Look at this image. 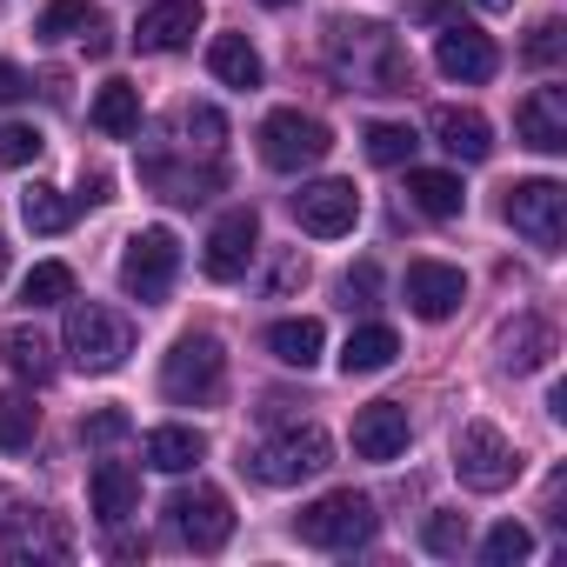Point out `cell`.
Returning a JSON list of instances; mask_svg holds the SVG:
<instances>
[{"label": "cell", "mask_w": 567, "mask_h": 567, "mask_svg": "<svg viewBox=\"0 0 567 567\" xmlns=\"http://www.w3.org/2000/svg\"><path fill=\"white\" fill-rule=\"evenodd\" d=\"M68 354L81 374H114L127 354H134V321L101 308V301H68V328H61Z\"/></svg>", "instance_id": "6da1fadb"}, {"label": "cell", "mask_w": 567, "mask_h": 567, "mask_svg": "<svg viewBox=\"0 0 567 567\" xmlns=\"http://www.w3.org/2000/svg\"><path fill=\"white\" fill-rule=\"evenodd\" d=\"M220 381H227V354L214 334H181L161 361V394L174 408H207L220 394Z\"/></svg>", "instance_id": "7a4b0ae2"}, {"label": "cell", "mask_w": 567, "mask_h": 567, "mask_svg": "<svg viewBox=\"0 0 567 567\" xmlns=\"http://www.w3.org/2000/svg\"><path fill=\"white\" fill-rule=\"evenodd\" d=\"M301 540L308 547H328V554H348V547H368L374 540V527H381V514H374V501L368 494H354V487H334V494H321L315 507H301Z\"/></svg>", "instance_id": "3957f363"}, {"label": "cell", "mask_w": 567, "mask_h": 567, "mask_svg": "<svg viewBox=\"0 0 567 567\" xmlns=\"http://www.w3.org/2000/svg\"><path fill=\"white\" fill-rule=\"evenodd\" d=\"M328 147H334L328 121H315V114H301V107H274V114L260 121V161H267L274 174L321 167V161H328Z\"/></svg>", "instance_id": "277c9868"}, {"label": "cell", "mask_w": 567, "mask_h": 567, "mask_svg": "<svg viewBox=\"0 0 567 567\" xmlns=\"http://www.w3.org/2000/svg\"><path fill=\"white\" fill-rule=\"evenodd\" d=\"M454 474H461V487H474V494H501V487H514L520 454H514V441H507L494 421H467V427L454 434Z\"/></svg>", "instance_id": "5b68a950"}, {"label": "cell", "mask_w": 567, "mask_h": 567, "mask_svg": "<svg viewBox=\"0 0 567 567\" xmlns=\"http://www.w3.org/2000/svg\"><path fill=\"white\" fill-rule=\"evenodd\" d=\"M328 467H334V441H328V427H315V421L274 434V441L254 454V474H260L267 487H295V481H315V474H328Z\"/></svg>", "instance_id": "8992f818"}, {"label": "cell", "mask_w": 567, "mask_h": 567, "mask_svg": "<svg viewBox=\"0 0 567 567\" xmlns=\"http://www.w3.org/2000/svg\"><path fill=\"white\" fill-rule=\"evenodd\" d=\"M0 554L14 567H61V560H74V534L54 507H14L0 520Z\"/></svg>", "instance_id": "52a82bcc"}, {"label": "cell", "mask_w": 567, "mask_h": 567, "mask_svg": "<svg viewBox=\"0 0 567 567\" xmlns=\"http://www.w3.org/2000/svg\"><path fill=\"white\" fill-rule=\"evenodd\" d=\"M507 227L527 240V247H540V254H554L560 247V234H567V187L560 181H514L507 187Z\"/></svg>", "instance_id": "ba28073f"}, {"label": "cell", "mask_w": 567, "mask_h": 567, "mask_svg": "<svg viewBox=\"0 0 567 567\" xmlns=\"http://www.w3.org/2000/svg\"><path fill=\"white\" fill-rule=\"evenodd\" d=\"M174 274H181V240H174V227H141V234L127 240V254H121V288H127L134 301H167Z\"/></svg>", "instance_id": "9c48e42d"}, {"label": "cell", "mask_w": 567, "mask_h": 567, "mask_svg": "<svg viewBox=\"0 0 567 567\" xmlns=\"http://www.w3.org/2000/svg\"><path fill=\"white\" fill-rule=\"evenodd\" d=\"M167 527H174L181 547L214 554V547H227V534H234V507H227L220 487H181V494L167 501Z\"/></svg>", "instance_id": "30bf717a"}, {"label": "cell", "mask_w": 567, "mask_h": 567, "mask_svg": "<svg viewBox=\"0 0 567 567\" xmlns=\"http://www.w3.org/2000/svg\"><path fill=\"white\" fill-rule=\"evenodd\" d=\"M295 220H301V234H315V240H341V234H354V220H361V194H354V181H308V187L295 194Z\"/></svg>", "instance_id": "8fae6325"}, {"label": "cell", "mask_w": 567, "mask_h": 567, "mask_svg": "<svg viewBox=\"0 0 567 567\" xmlns=\"http://www.w3.org/2000/svg\"><path fill=\"white\" fill-rule=\"evenodd\" d=\"M254 254H260V220H254V207H227V214L214 220V234H207L200 267H207L214 280H240Z\"/></svg>", "instance_id": "7c38bea8"}, {"label": "cell", "mask_w": 567, "mask_h": 567, "mask_svg": "<svg viewBox=\"0 0 567 567\" xmlns=\"http://www.w3.org/2000/svg\"><path fill=\"white\" fill-rule=\"evenodd\" d=\"M434 68H441L447 81H467V87H481V81H494L501 54H494V41H487L481 28L454 21V28H441V41H434Z\"/></svg>", "instance_id": "4fadbf2b"}, {"label": "cell", "mask_w": 567, "mask_h": 567, "mask_svg": "<svg viewBox=\"0 0 567 567\" xmlns=\"http://www.w3.org/2000/svg\"><path fill=\"white\" fill-rule=\"evenodd\" d=\"M461 301H467V274L461 267H447V260H414L408 267V308L421 321H447Z\"/></svg>", "instance_id": "5bb4252c"}, {"label": "cell", "mask_w": 567, "mask_h": 567, "mask_svg": "<svg viewBox=\"0 0 567 567\" xmlns=\"http://www.w3.org/2000/svg\"><path fill=\"white\" fill-rule=\"evenodd\" d=\"M408 441H414V421H408L401 401H374V408L354 414V454L361 461H401Z\"/></svg>", "instance_id": "9a60e30c"}, {"label": "cell", "mask_w": 567, "mask_h": 567, "mask_svg": "<svg viewBox=\"0 0 567 567\" xmlns=\"http://www.w3.org/2000/svg\"><path fill=\"white\" fill-rule=\"evenodd\" d=\"M514 134H520L534 154H560V147H567V87H534V94L514 107Z\"/></svg>", "instance_id": "2e32d148"}, {"label": "cell", "mask_w": 567, "mask_h": 567, "mask_svg": "<svg viewBox=\"0 0 567 567\" xmlns=\"http://www.w3.org/2000/svg\"><path fill=\"white\" fill-rule=\"evenodd\" d=\"M194 34H200V0H161V8L141 14L134 48H141V54H181Z\"/></svg>", "instance_id": "e0dca14e"}, {"label": "cell", "mask_w": 567, "mask_h": 567, "mask_svg": "<svg viewBox=\"0 0 567 567\" xmlns=\"http://www.w3.org/2000/svg\"><path fill=\"white\" fill-rule=\"evenodd\" d=\"M87 501H94V514H101L107 527H121L127 514H141V474H134L127 461H101V467L87 474Z\"/></svg>", "instance_id": "ac0fdd59"}, {"label": "cell", "mask_w": 567, "mask_h": 567, "mask_svg": "<svg viewBox=\"0 0 567 567\" xmlns=\"http://www.w3.org/2000/svg\"><path fill=\"white\" fill-rule=\"evenodd\" d=\"M427 127H434V141H441L454 161H487V154H494V127H487L474 107H434Z\"/></svg>", "instance_id": "d6986e66"}, {"label": "cell", "mask_w": 567, "mask_h": 567, "mask_svg": "<svg viewBox=\"0 0 567 567\" xmlns=\"http://www.w3.org/2000/svg\"><path fill=\"white\" fill-rule=\"evenodd\" d=\"M321 348H328V328L315 321V315H295V321H274L267 328V354L280 361V368H315L321 361Z\"/></svg>", "instance_id": "ffe728a7"}, {"label": "cell", "mask_w": 567, "mask_h": 567, "mask_svg": "<svg viewBox=\"0 0 567 567\" xmlns=\"http://www.w3.org/2000/svg\"><path fill=\"white\" fill-rule=\"evenodd\" d=\"M200 461H207V434H200V427L167 421V427L147 434V467H154V474H194Z\"/></svg>", "instance_id": "44dd1931"}, {"label": "cell", "mask_w": 567, "mask_h": 567, "mask_svg": "<svg viewBox=\"0 0 567 567\" xmlns=\"http://www.w3.org/2000/svg\"><path fill=\"white\" fill-rule=\"evenodd\" d=\"M408 200H414L427 220H454V214L467 207V187H461V174H447V167H408Z\"/></svg>", "instance_id": "7402d4cb"}, {"label": "cell", "mask_w": 567, "mask_h": 567, "mask_svg": "<svg viewBox=\"0 0 567 567\" xmlns=\"http://www.w3.org/2000/svg\"><path fill=\"white\" fill-rule=\"evenodd\" d=\"M394 354H401V334L381 328V321H368V328L348 334V348H341V374H381V368H394Z\"/></svg>", "instance_id": "603a6c76"}, {"label": "cell", "mask_w": 567, "mask_h": 567, "mask_svg": "<svg viewBox=\"0 0 567 567\" xmlns=\"http://www.w3.org/2000/svg\"><path fill=\"white\" fill-rule=\"evenodd\" d=\"M94 127H101L107 141L141 134V87H134V81H107V87L94 94Z\"/></svg>", "instance_id": "cb8c5ba5"}, {"label": "cell", "mask_w": 567, "mask_h": 567, "mask_svg": "<svg viewBox=\"0 0 567 567\" xmlns=\"http://www.w3.org/2000/svg\"><path fill=\"white\" fill-rule=\"evenodd\" d=\"M207 68H214L220 87H260V54L247 48V34H220L207 48Z\"/></svg>", "instance_id": "d4e9b609"}, {"label": "cell", "mask_w": 567, "mask_h": 567, "mask_svg": "<svg viewBox=\"0 0 567 567\" xmlns=\"http://www.w3.org/2000/svg\"><path fill=\"white\" fill-rule=\"evenodd\" d=\"M0 348H8V368H14L21 381H34V388H48V381H54V348H48V334H41V328H14Z\"/></svg>", "instance_id": "484cf974"}, {"label": "cell", "mask_w": 567, "mask_h": 567, "mask_svg": "<svg viewBox=\"0 0 567 567\" xmlns=\"http://www.w3.org/2000/svg\"><path fill=\"white\" fill-rule=\"evenodd\" d=\"M74 214H81V200H68L61 187H28V194H21V220H28L34 234H68Z\"/></svg>", "instance_id": "4316f807"}, {"label": "cell", "mask_w": 567, "mask_h": 567, "mask_svg": "<svg viewBox=\"0 0 567 567\" xmlns=\"http://www.w3.org/2000/svg\"><path fill=\"white\" fill-rule=\"evenodd\" d=\"M21 301H28V308H61V301H74V267H68V260H41V267L21 280Z\"/></svg>", "instance_id": "83f0119b"}, {"label": "cell", "mask_w": 567, "mask_h": 567, "mask_svg": "<svg viewBox=\"0 0 567 567\" xmlns=\"http://www.w3.org/2000/svg\"><path fill=\"white\" fill-rule=\"evenodd\" d=\"M34 434H41V408L28 394H0V447L21 454V447H34Z\"/></svg>", "instance_id": "f1b7e54d"}, {"label": "cell", "mask_w": 567, "mask_h": 567, "mask_svg": "<svg viewBox=\"0 0 567 567\" xmlns=\"http://www.w3.org/2000/svg\"><path fill=\"white\" fill-rule=\"evenodd\" d=\"M414 147H421V134L401 127V121H374V127H368V161H374V167H408Z\"/></svg>", "instance_id": "f546056e"}, {"label": "cell", "mask_w": 567, "mask_h": 567, "mask_svg": "<svg viewBox=\"0 0 567 567\" xmlns=\"http://www.w3.org/2000/svg\"><path fill=\"white\" fill-rule=\"evenodd\" d=\"M527 554H534V534H527L520 520H501V527L481 540V560H487V567H520Z\"/></svg>", "instance_id": "4dcf8cb0"}, {"label": "cell", "mask_w": 567, "mask_h": 567, "mask_svg": "<svg viewBox=\"0 0 567 567\" xmlns=\"http://www.w3.org/2000/svg\"><path fill=\"white\" fill-rule=\"evenodd\" d=\"M547 348H554V334H547L540 321H520V328L507 334V368H514V374H527V368H540V361H547Z\"/></svg>", "instance_id": "1f68e13d"}, {"label": "cell", "mask_w": 567, "mask_h": 567, "mask_svg": "<svg viewBox=\"0 0 567 567\" xmlns=\"http://www.w3.org/2000/svg\"><path fill=\"white\" fill-rule=\"evenodd\" d=\"M87 21H94V8H87V0H54V8L41 14V28H34V34H41V41H74Z\"/></svg>", "instance_id": "d6a6232c"}, {"label": "cell", "mask_w": 567, "mask_h": 567, "mask_svg": "<svg viewBox=\"0 0 567 567\" xmlns=\"http://www.w3.org/2000/svg\"><path fill=\"white\" fill-rule=\"evenodd\" d=\"M41 127H28V121H8V127H0V161H8V167H34L41 161Z\"/></svg>", "instance_id": "836d02e7"}, {"label": "cell", "mask_w": 567, "mask_h": 567, "mask_svg": "<svg viewBox=\"0 0 567 567\" xmlns=\"http://www.w3.org/2000/svg\"><path fill=\"white\" fill-rule=\"evenodd\" d=\"M134 434V421L121 414V408H94L87 421H81V441H94V447H114V441H127Z\"/></svg>", "instance_id": "e575fe53"}, {"label": "cell", "mask_w": 567, "mask_h": 567, "mask_svg": "<svg viewBox=\"0 0 567 567\" xmlns=\"http://www.w3.org/2000/svg\"><path fill=\"white\" fill-rule=\"evenodd\" d=\"M427 554H461L467 547V514H427Z\"/></svg>", "instance_id": "d590c367"}, {"label": "cell", "mask_w": 567, "mask_h": 567, "mask_svg": "<svg viewBox=\"0 0 567 567\" xmlns=\"http://www.w3.org/2000/svg\"><path fill=\"white\" fill-rule=\"evenodd\" d=\"M341 288H348V308H368V301H374V288H381V267H374V260L348 267V280H341Z\"/></svg>", "instance_id": "8d00e7d4"}, {"label": "cell", "mask_w": 567, "mask_h": 567, "mask_svg": "<svg viewBox=\"0 0 567 567\" xmlns=\"http://www.w3.org/2000/svg\"><path fill=\"white\" fill-rule=\"evenodd\" d=\"M301 280H308V260L301 254H280L274 274H267V295H288V288H301Z\"/></svg>", "instance_id": "74e56055"}, {"label": "cell", "mask_w": 567, "mask_h": 567, "mask_svg": "<svg viewBox=\"0 0 567 567\" xmlns=\"http://www.w3.org/2000/svg\"><path fill=\"white\" fill-rule=\"evenodd\" d=\"M34 94V81L14 68V61H0V107H14V101H28Z\"/></svg>", "instance_id": "f35d334b"}, {"label": "cell", "mask_w": 567, "mask_h": 567, "mask_svg": "<svg viewBox=\"0 0 567 567\" xmlns=\"http://www.w3.org/2000/svg\"><path fill=\"white\" fill-rule=\"evenodd\" d=\"M554 54H560V28H554V21H540V28H534V41H527V61H554Z\"/></svg>", "instance_id": "ab89813d"}, {"label": "cell", "mask_w": 567, "mask_h": 567, "mask_svg": "<svg viewBox=\"0 0 567 567\" xmlns=\"http://www.w3.org/2000/svg\"><path fill=\"white\" fill-rule=\"evenodd\" d=\"M474 8H487V14H501V8H514V0H474Z\"/></svg>", "instance_id": "60d3db41"}, {"label": "cell", "mask_w": 567, "mask_h": 567, "mask_svg": "<svg viewBox=\"0 0 567 567\" xmlns=\"http://www.w3.org/2000/svg\"><path fill=\"white\" fill-rule=\"evenodd\" d=\"M260 8H295V0H260Z\"/></svg>", "instance_id": "b9f144b4"}, {"label": "cell", "mask_w": 567, "mask_h": 567, "mask_svg": "<svg viewBox=\"0 0 567 567\" xmlns=\"http://www.w3.org/2000/svg\"><path fill=\"white\" fill-rule=\"evenodd\" d=\"M0 274H8V240H0Z\"/></svg>", "instance_id": "7bdbcfd3"}]
</instances>
